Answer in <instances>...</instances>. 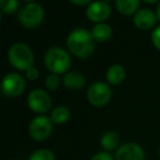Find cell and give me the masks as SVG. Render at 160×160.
Wrapping results in <instances>:
<instances>
[{"mask_svg":"<svg viewBox=\"0 0 160 160\" xmlns=\"http://www.w3.org/2000/svg\"><path fill=\"white\" fill-rule=\"evenodd\" d=\"M94 38L91 32L82 28H77L68 34L66 44L68 49L79 58H87L94 51Z\"/></svg>","mask_w":160,"mask_h":160,"instance_id":"6da1fadb","label":"cell"},{"mask_svg":"<svg viewBox=\"0 0 160 160\" xmlns=\"http://www.w3.org/2000/svg\"><path fill=\"white\" fill-rule=\"evenodd\" d=\"M44 64L52 73L60 75L69 70L71 59L65 49L60 47H51L44 55Z\"/></svg>","mask_w":160,"mask_h":160,"instance_id":"7a4b0ae2","label":"cell"},{"mask_svg":"<svg viewBox=\"0 0 160 160\" xmlns=\"http://www.w3.org/2000/svg\"><path fill=\"white\" fill-rule=\"evenodd\" d=\"M8 60L13 68L27 71L33 66L34 55L32 49L24 43H14L8 51Z\"/></svg>","mask_w":160,"mask_h":160,"instance_id":"3957f363","label":"cell"},{"mask_svg":"<svg viewBox=\"0 0 160 160\" xmlns=\"http://www.w3.org/2000/svg\"><path fill=\"white\" fill-rule=\"evenodd\" d=\"M44 20V9L36 2L24 5L18 12V21L25 29H35Z\"/></svg>","mask_w":160,"mask_h":160,"instance_id":"277c9868","label":"cell"},{"mask_svg":"<svg viewBox=\"0 0 160 160\" xmlns=\"http://www.w3.org/2000/svg\"><path fill=\"white\" fill-rule=\"evenodd\" d=\"M112 90L109 85L105 82H94L88 88L87 99L90 104L97 108H102L109 103L111 100Z\"/></svg>","mask_w":160,"mask_h":160,"instance_id":"5b68a950","label":"cell"},{"mask_svg":"<svg viewBox=\"0 0 160 160\" xmlns=\"http://www.w3.org/2000/svg\"><path fill=\"white\" fill-rule=\"evenodd\" d=\"M53 132V122L46 115L35 116L29 124L30 136L34 140L43 142L51 136Z\"/></svg>","mask_w":160,"mask_h":160,"instance_id":"8992f818","label":"cell"},{"mask_svg":"<svg viewBox=\"0 0 160 160\" xmlns=\"http://www.w3.org/2000/svg\"><path fill=\"white\" fill-rule=\"evenodd\" d=\"M25 79L18 72H9L3 77L1 91L6 97L16 98L23 93L25 89Z\"/></svg>","mask_w":160,"mask_h":160,"instance_id":"52a82bcc","label":"cell"},{"mask_svg":"<svg viewBox=\"0 0 160 160\" xmlns=\"http://www.w3.org/2000/svg\"><path fill=\"white\" fill-rule=\"evenodd\" d=\"M28 105L35 113H46L52 105L51 97L43 89H34L28 96Z\"/></svg>","mask_w":160,"mask_h":160,"instance_id":"ba28073f","label":"cell"},{"mask_svg":"<svg viewBox=\"0 0 160 160\" xmlns=\"http://www.w3.org/2000/svg\"><path fill=\"white\" fill-rule=\"evenodd\" d=\"M87 18L92 22L103 23L110 16H111V7L105 1H94L91 2L87 8Z\"/></svg>","mask_w":160,"mask_h":160,"instance_id":"9c48e42d","label":"cell"},{"mask_svg":"<svg viewBox=\"0 0 160 160\" xmlns=\"http://www.w3.org/2000/svg\"><path fill=\"white\" fill-rule=\"evenodd\" d=\"M115 160H145V152L139 145L127 142L118 147L115 153Z\"/></svg>","mask_w":160,"mask_h":160,"instance_id":"30bf717a","label":"cell"},{"mask_svg":"<svg viewBox=\"0 0 160 160\" xmlns=\"http://www.w3.org/2000/svg\"><path fill=\"white\" fill-rule=\"evenodd\" d=\"M157 19H158L157 14L152 10L147 9V8H142V9H139L135 13L133 21H134V24L138 29L149 30L152 27H155Z\"/></svg>","mask_w":160,"mask_h":160,"instance_id":"8fae6325","label":"cell"},{"mask_svg":"<svg viewBox=\"0 0 160 160\" xmlns=\"http://www.w3.org/2000/svg\"><path fill=\"white\" fill-rule=\"evenodd\" d=\"M62 85L68 90H81L86 86V78L82 73L70 71L62 78Z\"/></svg>","mask_w":160,"mask_h":160,"instance_id":"7c38bea8","label":"cell"},{"mask_svg":"<svg viewBox=\"0 0 160 160\" xmlns=\"http://www.w3.org/2000/svg\"><path fill=\"white\" fill-rule=\"evenodd\" d=\"M107 80L111 85H120L125 79V69L121 65H112L107 71Z\"/></svg>","mask_w":160,"mask_h":160,"instance_id":"4fadbf2b","label":"cell"},{"mask_svg":"<svg viewBox=\"0 0 160 160\" xmlns=\"http://www.w3.org/2000/svg\"><path fill=\"white\" fill-rule=\"evenodd\" d=\"M91 34L93 36L94 41L97 42H105L112 35V29L107 23H98L93 27L91 31Z\"/></svg>","mask_w":160,"mask_h":160,"instance_id":"5bb4252c","label":"cell"},{"mask_svg":"<svg viewBox=\"0 0 160 160\" xmlns=\"http://www.w3.org/2000/svg\"><path fill=\"white\" fill-rule=\"evenodd\" d=\"M115 6L120 13L124 16H131L138 11L139 1L138 0H118Z\"/></svg>","mask_w":160,"mask_h":160,"instance_id":"9a60e30c","label":"cell"},{"mask_svg":"<svg viewBox=\"0 0 160 160\" xmlns=\"http://www.w3.org/2000/svg\"><path fill=\"white\" fill-rule=\"evenodd\" d=\"M118 142H120V137H118V133L113 131H109L104 133L101 137V147L104 149L105 151H111L118 147Z\"/></svg>","mask_w":160,"mask_h":160,"instance_id":"2e32d148","label":"cell"},{"mask_svg":"<svg viewBox=\"0 0 160 160\" xmlns=\"http://www.w3.org/2000/svg\"><path fill=\"white\" fill-rule=\"evenodd\" d=\"M70 118V111L65 105H58L52 111L51 120L55 124H64Z\"/></svg>","mask_w":160,"mask_h":160,"instance_id":"e0dca14e","label":"cell"},{"mask_svg":"<svg viewBox=\"0 0 160 160\" xmlns=\"http://www.w3.org/2000/svg\"><path fill=\"white\" fill-rule=\"evenodd\" d=\"M29 160H55V155L49 149L41 148L34 151L30 156Z\"/></svg>","mask_w":160,"mask_h":160,"instance_id":"ac0fdd59","label":"cell"},{"mask_svg":"<svg viewBox=\"0 0 160 160\" xmlns=\"http://www.w3.org/2000/svg\"><path fill=\"white\" fill-rule=\"evenodd\" d=\"M0 8L3 13L11 14L18 10L19 1L17 0H0Z\"/></svg>","mask_w":160,"mask_h":160,"instance_id":"d6986e66","label":"cell"},{"mask_svg":"<svg viewBox=\"0 0 160 160\" xmlns=\"http://www.w3.org/2000/svg\"><path fill=\"white\" fill-rule=\"evenodd\" d=\"M45 85H46V88L51 91H55L59 88L60 85V79L58 77V75L56 73H51L46 77V80H45Z\"/></svg>","mask_w":160,"mask_h":160,"instance_id":"ffe728a7","label":"cell"},{"mask_svg":"<svg viewBox=\"0 0 160 160\" xmlns=\"http://www.w3.org/2000/svg\"><path fill=\"white\" fill-rule=\"evenodd\" d=\"M151 41L152 44L155 45V47L160 51V25L157 28H155V30L151 33Z\"/></svg>","mask_w":160,"mask_h":160,"instance_id":"44dd1931","label":"cell"},{"mask_svg":"<svg viewBox=\"0 0 160 160\" xmlns=\"http://www.w3.org/2000/svg\"><path fill=\"white\" fill-rule=\"evenodd\" d=\"M25 76H27V78L29 80H32V81H34V80H38V77H40V72H38V68L34 66H32L31 68H29L27 71H25Z\"/></svg>","mask_w":160,"mask_h":160,"instance_id":"7402d4cb","label":"cell"},{"mask_svg":"<svg viewBox=\"0 0 160 160\" xmlns=\"http://www.w3.org/2000/svg\"><path fill=\"white\" fill-rule=\"evenodd\" d=\"M91 160H114V159L108 151H101V152L96 153L91 158Z\"/></svg>","mask_w":160,"mask_h":160,"instance_id":"603a6c76","label":"cell"},{"mask_svg":"<svg viewBox=\"0 0 160 160\" xmlns=\"http://www.w3.org/2000/svg\"><path fill=\"white\" fill-rule=\"evenodd\" d=\"M71 3H73V5H76V6H89L90 3V0H79V1H78V0H71L70 1Z\"/></svg>","mask_w":160,"mask_h":160,"instance_id":"cb8c5ba5","label":"cell"},{"mask_svg":"<svg viewBox=\"0 0 160 160\" xmlns=\"http://www.w3.org/2000/svg\"><path fill=\"white\" fill-rule=\"evenodd\" d=\"M156 14H157V18H158V20L160 21V1H159V3H158L157 10H156Z\"/></svg>","mask_w":160,"mask_h":160,"instance_id":"d4e9b609","label":"cell"},{"mask_svg":"<svg viewBox=\"0 0 160 160\" xmlns=\"http://www.w3.org/2000/svg\"><path fill=\"white\" fill-rule=\"evenodd\" d=\"M145 2L146 3H159L158 1H156V0H145Z\"/></svg>","mask_w":160,"mask_h":160,"instance_id":"484cf974","label":"cell"},{"mask_svg":"<svg viewBox=\"0 0 160 160\" xmlns=\"http://www.w3.org/2000/svg\"><path fill=\"white\" fill-rule=\"evenodd\" d=\"M159 156H160V148H159Z\"/></svg>","mask_w":160,"mask_h":160,"instance_id":"4316f807","label":"cell"}]
</instances>
